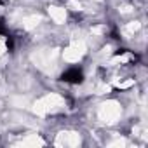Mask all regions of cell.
<instances>
[{
  "label": "cell",
  "instance_id": "6da1fadb",
  "mask_svg": "<svg viewBox=\"0 0 148 148\" xmlns=\"http://www.w3.org/2000/svg\"><path fill=\"white\" fill-rule=\"evenodd\" d=\"M61 80H64L68 84H82L84 82V73L79 66H71L61 75Z\"/></svg>",
  "mask_w": 148,
  "mask_h": 148
}]
</instances>
